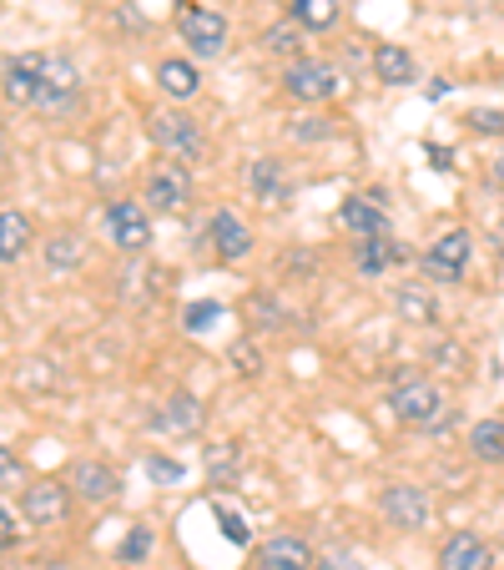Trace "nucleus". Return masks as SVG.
I'll return each mask as SVG.
<instances>
[{"mask_svg":"<svg viewBox=\"0 0 504 570\" xmlns=\"http://www.w3.org/2000/svg\"><path fill=\"white\" fill-rule=\"evenodd\" d=\"M388 410H394L398 424H408V430H434V424L444 420V394L429 384V379H414L404 374L394 384V394H388Z\"/></svg>","mask_w":504,"mask_h":570,"instance_id":"1","label":"nucleus"},{"mask_svg":"<svg viewBox=\"0 0 504 570\" xmlns=\"http://www.w3.org/2000/svg\"><path fill=\"white\" fill-rule=\"evenodd\" d=\"M147 131H151V141H157L172 161H182V167H197V161L207 157V137L187 111H151Z\"/></svg>","mask_w":504,"mask_h":570,"instance_id":"2","label":"nucleus"},{"mask_svg":"<svg viewBox=\"0 0 504 570\" xmlns=\"http://www.w3.org/2000/svg\"><path fill=\"white\" fill-rule=\"evenodd\" d=\"M81 101V71H76L71 56H41V91H36V107L46 117H66V111Z\"/></svg>","mask_w":504,"mask_h":570,"instance_id":"3","label":"nucleus"},{"mask_svg":"<svg viewBox=\"0 0 504 570\" xmlns=\"http://www.w3.org/2000/svg\"><path fill=\"white\" fill-rule=\"evenodd\" d=\"M177 36H182L187 51L202 56V61H217V56L227 51V21L217 11H207V6H187V11L177 16Z\"/></svg>","mask_w":504,"mask_h":570,"instance_id":"4","label":"nucleus"},{"mask_svg":"<svg viewBox=\"0 0 504 570\" xmlns=\"http://www.w3.org/2000/svg\"><path fill=\"white\" fill-rule=\"evenodd\" d=\"M338 71H333L328 61H288V71H283V91H288L293 101H328L338 97Z\"/></svg>","mask_w":504,"mask_h":570,"instance_id":"5","label":"nucleus"},{"mask_svg":"<svg viewBox=\"0 0 504 570\" xmlns=\"http://www.w3.org/2000/svg\"><path fill=\"white\" fill-rule=\"evenodd\" d=\"M470 253H474V237L464 227H449L444 237H434V248L424 253V273L434 283H459L464 268H470Z\"/></svg>","mask_w":504,"mask_h":570,"instance_id":"6","label":"nucleus"},{"mask_svg":"<svg viewBox=\"0 0 504 570\" xmlns=\"http://www.w3.org/2000/svg\"><path fill=\"white\" fill-rule=\"evenodd\" d=\"M378 515L388 520L394 530H424L429 525V495L418 490V484H384V495H378Z\"/></svg>","mask_w":504,"mask_h":570,"instance_id":"7","label":"nucleus"},{"mask_svg":"<svg viewBox=\"0 0 504 570\" xmlns=\"http://www.w3.org/2000/svg\"><path fill=\"white\" fill-rule=\"evenodd\" d=\"M147 203L157 207V213H182V207L192 203V167H182V161H161V167H151Z\"/></svg>","mask_w":504,"mask_h":570,"instance_id":"8","label":"nucleus"},{"mask_svg":"<svg viewBox=\"0 0 504 570\" xmlns=\"http://www.w3.org/2000/svg\"><path fill=\"white\" fill-rule=\"evenodd\" d=\"M66 510H71V490H66L61 480L26 484V495H21V515H26V525H61Z\"/></svg>","mask_w":504,"mask_h":570,"instance_id":"9","label":"nucleus"},{"mask_svg":"<svg viewBox=\"0 0 504 570\" xmlns=\"http://www.w3.org/2000/svg\"><path fill=\"white\" fill-rule=\"evenodd\" d=\"M107 233L121 253H141L151 243V217L141 203H111L107 207Z\"/></svg>","mask_w":504,"mask_h":570,"instance_id":"10","label":"nucleus"},{"mask_svg":"<svg viewBox=\"0 0 504 570\" xmlns=\"http://www.w3.org/2000/svg\"><path fill=\"white\" fill-rule=\"evenodd\" d=\"M247 193L258 197L263 207L293 203V177H288V167H283L278 157H258L253 167H247Z\"/></svg>","mask_w":504,"mask_h":570,"instance_id":"11","label":"nucleus"},{"mask_svg":"<svg viewBox=\"0 0 504 570\" xmlns=\"http://www.w3.org/2000/svg\"><path fill=\"white\" fill-rule=\"evenodd\" d=\"M207 243H213V253L223 263H243L247 253H253V233H247V223L237 213H213V223H207Z\"/></svg>","mask_w":504,"mask_h":570,"instance_id":"12","label":"nucleus"},{"mask_svg":"<svg viewBox=\"0 0 504 570\" xmlns=\"http://www.w3.org/2000/svg\"><path fill=\"white\" fill-rule=\"evenodd\" d=\"M439 570H494V550L474 530H454L439 550Z\"/></svg>","mask_w":504,"mask_h":570,"instance_id":"13","label":"nucleus"},{"mask_svg":"<svg viewBox=\"0 0 504 570\" xmlns=\"http://www.w3.org/2000/svg\"><path fill=\"white\" fill-rule=\"evenodd\" d=\"M313 550L303 535H273L258 546V570H313Z\"/></svg>","mask_w":504,"mask_h":570,"instance_id":"14","label":"nucleus"},{"mask_svg":"<svg viewBox=\"0 0 504 570\" xmlns=\"http://www.w3.org/2000/svg\"><path fill=\"white\" fill-rule=\"evenodd\" d=\"M71 484L81 490V500H91V505H107V500L121 495L117 470H111V464H101V460H76Z\"/></svg>","mask_w":504,"mask_h":570,"instance_id":"15","label":"nucleus"},{"mask_svg":"<svg viewBox=\"0 0 504 570\" xmlns=\"http://www.w3.org/2000/svg\"><path fill=\"white\" fill-rule=\"evenodd\" d=\"M0 87H6V101H16V107H36V91H41V56H11V61H6V76H0Z\"/></svg>","mask_w":504,"mask_h":570,"instance_id":"16","label":"nucleus"},{"mask_svg":"<svg viewBox=\"0 0 504 570\" xmlns=\"http://www.w3.org/2000/svg\"><path fill=\"white\" fill-rule=\"evenodd\" d=\"M354 263H358V273L378 278V273H388L394 263H408V253H404V243H394V237H358Z\"/></svg>","mask_w":504,"mask_h":570,"instance_id":"17","label":"nucleus"},{"mask_svg":"<svg viewBox=\"0 0 504 570\" xmlns=\"http://www.w3.org/2000/svg\"><path fill=\"white\" fill-rule=\"evenodd\" d=\"M338 223H344L354 237H388V217H384V207H378L374 197H344Z\"/></svg>","mask_w":504,"mask_h":570,"instance_id":"18","label":"nucleus"},{"mask_svg":"<svg viewBox=\"0 0 504 570\" xmlns=\"http://www.w3.org/2000/svg\"><path fill=\"white\" fill-rule=\"evenodd\" d=\"M374 76L384 81V87H408V81L418 76V66H414V56H408L404 46L378 41L374 46Z\"/></svg>","mask_w":504,"mask_h":570,"instance_id":"19","label":"nucleus"},{"mask_svg":"<svg viewBox=\"0 0 504 570\" xmlns=\"http://www.w3.org/2000/svg\"><path fill=\"white\" fill-rule=\"evenodd\" d=\"M157 87L167 91L172 101H192L197 91H202V71H197L192 61H177V56H167V61L157 66Z\"/></svg>","mask_w":504,"mask_h":570,"instance_id":"20","label":"nucleus"},{"mask_svg":"<svg viewBox=\"0 0 504 570\" xmlns=\"http://www.w3.org/2000/svg\"><path fill=\"white\" fill-rule=\"evenodd\" d=\"M202 420H207V410L192 394H172L157 410V430H167V434H192V430H202Z\"/></svg>","mask_w":504,"mask_h":570,"instance_id":"21","label":"nucleus"},{"mask_svg":"<svg viewBox=\"0 0 504 570\" xmlns=\"http://www.w3.org/2000/svg\"><path fill=\"white\" fill-rule=\"evenodd\" d=\"M31 243H36L31 217L16 213V207H6V213H0V263L26 258V248H31Z\"/></svg>","mask_w":504,"mask_h":570,"instance_id":"22","label":"nucleus"},{"mask_svg":"<svg viewBox=\"0 0 504 570\" xmlns=\"http://www.w3.org/2000/svg\"><path fill=\"white\" fill-rule=\"evenodd\" d=\"M470 454L480 464H504V420H480L470 430Z\"/></svg>","mask_w":504,"mask_h":570,"instance_id":"23","label":"nucleus"},{"mask_svg":"<svg viewBox=\"0 0 504 570\" xmlns=\"http://www.w3.org/2000/svg\"><path fill=\"white\" fill-rule=\"evenodd\" d=\"M288 21H298L303 31H333L338 26V0H293Z\"/></svg>","mask_w":504,"mask_h":570,"instance_id":"24","label":"nucleus"},{"mask_svg":"<svg viewBox=\"0 0 504 570\" xmlns=\"http://www.w3.org/2000/svg\"><path fill=\"white\" fill-rule=\"evenodd\" d=\"M81 258H87V248H81V237L76 233H56L51 243H46V263H51L56 273L81 268Z\"/></svg>","mask_w":504,"mask_h":570,"instance_id":"25","label":"nucleus"},{"mask_svg":"<svg viewBox=\"0 0 504 570\" xmlns=\"http://www.w3.org/2000/svg\"><path fill=\"white\" fill-rule=\"evenodd\" d=\"M207 474H213L217 484H233L237 474H243V450H237L233 440H227V444H213V454H207Z\"/></svg>","mask_w":504,"mask_h":570,"instance_id":"26","label":"nucleus"},{"mask_svg":"<svg viewBox=\"0 0 504 570\" xmlns=\"http://www.w3.org/2000/svg\"><path fill=\"white\" fill-rule=\"evenodd\" d=\"M263 46H268L273 56H298V46H303V26H298V21H278V26H268V31H263Z\"/></svg>","mask_w":504,"mask_h":570,"instance_id":"27","label":"nucleus"},{"mask_svg":"<svg viewBox=\"0 0 504 570\" xmlns=\"http://www.w3.org/2000/svg\"><path fill=\"white\" fill-rule=\"evenodd\" d=\"M247 318L258 323V328H283V323H288V308H283L273 293H258V298H247Z\"/></svg>","mask_w":504,"mask_h":570,"instance_id":"28","label":"nucleus"},{"mask_svg":"<svg viewBox=\"0 0 504 570\" xmlns=\"http://www.w3.org/2000/svg\"><path fill=\"white\" fill-rule=\"evenodd\" d=\"M151 550V530L147 525H131L127 530V540H121V550H117V566H141V556Z\"/></svg>","mask_w":504,"mask_h":570,"instance_id":"29","label":"nucleus"},{"mask_svg":"<svg viewBox=\"0 0 504 570\" xmlns=\"http://www.w3.org/2000/svg\"><path fill=\"white\" fill-rule=\"evenodd\" d=\"M288 131H293V141H308V147H313V141H328L333 137V121L328 117H298Z\"/></svg>","mask_w":504,"mask_h":570,"instance_id":"30","label":"nucleus"},{"mask_svg":"<svg viewBox=\"0 0 504 570\" xmlns=\"http://www.w3.org/2000/svg\"><path fill=\"white\" fill-rule=\"evenodd\" d=\"M147 474L157 484H177L187 474V464H177V460H167V454H147Z\"/></svg>","mask_w":504,"mask_h":570,"instance_id":"31","label":"nucleus"},{"mask_svg":"<svg viewBox=\"0 0 504 570\" xmlns=\"http://www.w3.org/2000/svg\"><path fill=\"white\" fill-rule=\"evenodd\" d=\"M217 318H223V303H192V308H187V328H192V334L213 328Z\"/></svg>","mask_w":504,"mask_h":570,"instance_id":"32","label":"nucleus"},{"mask_svg":"<svg viewBox=\"0 0 504 570\" xmlns=\"http://www.w3.org/2000/svg\"><path fill=\"white\" fill-rule=\"evenodd\" d=\"M394 303L408 313V318H418V323H434V303H429V298H418V293H398Z\"/></svg>","mask_w":504,"mask_h":570,"instance_id":"33","label":"nucleus"},{"mask_svg":"<svg viewBox=\"0 0 504 570\" xmlns=\"http://www.w3.org/2000/svg\"><path fill=\"white\" fill-rule=\"evenodd\" d=\"M21 454L16 450H6V444H0V490H6V484H21Z\"/></svg>","mask_w":504,"mask_h":570,"instance_id":"34","label":"nucleus"},{"mask_svg":"<svg viewBox=\"0 0 504 570\" xmlns=\"http://www.w3.org/2000/svg\"><path fill=\"white\" fill-rule=\"evenodd\" d=\"M470 127L484 131V137H500V131H504V111H470Z\"/></svg>","mask_w":504,"mask_h":570,"instance_id":"35","label":"nucleus"},{"mask_svg":"<svg viewBox=\"0 0 504 570\" xmlns=\"http://www.w3.org/2000/svg\"><path fill=\"white\" fill-rule=\"evenodd\" d=\"M233 368H237V374H247V379H253V374H258V348H253V344H237L233 348Z\"/></svg>","mask_w":504,"mask_h":570,"instance_id":"36","label":"nucleus"},{"mask_svg":"<svg viewBox=\"0 0 504 570\" xmlns=\"http://www.w3.org/2000/svg\"><path fill=\"white\" fill-rule=\"evenodd\" d=\"M16 540H21V525H16L11 505H6V500H0V550H11Z\"/></svg>","mask_w":504,"mask_h":570,"instance_id":"37","label":"nucleus"},{"mask_svg":"<svg viewBox=\"0 0 504 570\" xmlns=\"http://www.w3.org/2000/svg\"><path fill=\"white\" fill-rule=\"evenodd\" d=\"M313 570H364V566H358L348 550H328L323 560H313Z\"/></svg>","mask_w":504,"mask_h":570,"instance_id":"38","label":"nucleus"},{"mask_svg":"<svg viewBox=\"0 0 504 570\" xmlns=\"http://www.w3.org/2000/svg\"><path fill=\"white\" fill-rule=\"evenodd\" d=\"M223 530H227V540H237V546H247V540H253L247 520H243V515H233V510H223Z\"/></svg>","mask_w":504,"mask_h":570,"instance_id":"39","label":"nucleus"},{"mask_svg":"<svg viewBox=\"0 0 504 570\" xmlns=\"http://www.w3.org/2000/svg\"><path fill=\"white\" fill-rule=\"evenodd\" d=\"M494 177L504 183V147H500V157H494Z\"/></svg>","mask_w":504,"mask_h":570,"instance_id":"40","label":"nucleus"},{"mask_svg":"<svg viewBox=\"0 0 504 570\" xmlns=\"http://www.w3.org/2000/svg\"><path fill=\"white\" fill-rule=\"evenodd\" d=\"M0 161H6V141H0Z\"/></svg>","mask_w":504,"mask_h":570,"instance_id":"41","label":"nucleus"},{"mask_svg":"<svg viewBox=\"0 0 504 570\" xmlns=\"http://www.w3.org/2000/svg\"><path fill=\"white\" fill-rule=\"evenodd\" d=\"M117 570H131V566H117Z\"/></svg>","mask_w":504,"mask_h":570,"instance_id":"42","label":"nucleus"}]
</instances>
